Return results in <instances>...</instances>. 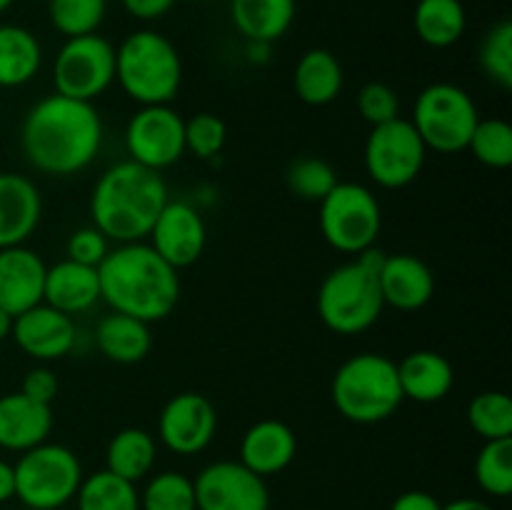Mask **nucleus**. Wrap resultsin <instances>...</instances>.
<instances>
[{"mask_svg": "<svg viewBox=\"0 0 512 510\" xmlns=\"http://www.w3.org/2000/svg\"><path fill=\"white\" fill-rule=\"evenodd\" d=\"M103 145V118L85 100L45 95L20 123V150L30 168L45 175H75L88 168Z\"/></svg>", "mask_w": 512, "mask_h": 510, "instance_id": "1", "label": "nucleus"}, {"mask_svg": "<svg viewBox=\"0 0 512 510\" xmlns=\"http://www.w3.org/2000/svg\"><path fill=\"white\" fill-rule=\"evenodd\" d=\"M100 300L145 323L168 318L180 300V275L150 243H120L98 265Z\"/></svg>", "mask_w": 512, "mask_h": 510, "instance_id": "2", "label": "nucleus"}, {"mask_svg": "<svg viewBox=\"0 0 512 510\" xmlns=\"http://www.w3.org/2000/svg\"><path fill=\"white\" fill-rule=\"evenodd\" d=\"M168 200V185L158 170L123 160L105 170L93 185L90 218L113 243H138L148 238Z\"/></svg>", "mask_w": 512, "mask_h": 510, "instance_id": "3", "label": "nucleus"}, {"mask_svg": "<svg viewBox=\"0 0 512 510\" xmlns=\"http://www.w3.org/2000/svg\"><path fill=\"white\" fill-rule=\"evenodd\" d=\"M115 83L138 105H170L183 83V58L163 33L140 28L115 48Z\"/></svg>", "mask_w": 512, "mask_h": 510, "instance_id": "4", "label": "nucleus"}, {"mask_svg": "<svg viewBox=\"0 0 512 510\" xmlns=\"http://www.w3.org/2000/svg\"><path fill=\"white\" fill-rule=\"evenodd\" d=\"M330 398L345 420L375 425L393 418L403 403L398 363L383 353H358L345 360L333 375Z\"/></svg>", "mask_w": 512, "mask_h": 510, "instance_id": "5", "label": "nucleus"}, {"mask_svg": "<svg viewBox=\"0 0 512 510\" xmlns=\"http://www.w3.org/2000/svg\"><path fill=\"white\" fill-rule=\"evenodd\" d=\"M383 308L378 273L358 260L333 268L320 283L318 315L325 328L338 335L365 333L378 323Z\"/></svg>", "mask_w": 512, "mask_h": 510, "instance_id": "6", "label": "nucleus"}, {"mask_svg": "<svg viewBox=\"0 0 512 510\" xmlns=\"http://www.w3.org/2000/svg\"><path fill=\"white\" fill-rule=\"evenodd\" d=\"M15 498L30 510H58L68 505L83 483L78 455L60 443H40L20 453L13 465Z\"/></svg>", "mask_w": 512, "mask_h": 510, "instance_id": "7", "label": "nucleus"}, {"mask_svg": "<svg viewBox=\"0 0 512 510\" xmlns=\"http://www.w3.org/2000/svg\"><path fill=\"white\" fill-rule=\"evenodd\" d=\"M478 120V105L468 90L453 83H433L415 98L410 123L418 130L425 148L453 155L468 148Z\"/></svg>", "mask_w": 512, "mask_h": 510, "instance_id": "8", "label": "nucleus"}, {"mask_svg": "<svg viewBox=\"0 0 512 510\" xmlns=\"http://www.w3.org/2000/svg\"><path fill=\"white\" fill-rule=\"evenodd\" d=\"M383 228V210L373 190L360 183H340L320 200V233L338 253L358 255L375 245Z\"/></svg>", "mask_w": 512, "mask_h": 510, "instance_id": "9", "label": "nucleus"}, {"mask_svg": "<svg viewBox=\"0 0 512 510\" xmlns=\"http://www.w3.org/2000/svg\"><path fill=\"white\" fill-rule=\"evenodd\" d=\"M115 83V45L105 35L65 38L53 60L55 93L93 103Z\"/></svg>", "mask_w": 512, "mask_h": 510, "instance_id": "10", "label": "nucleus"}, {"mask_svg": "<svg viewBox=\"0 0 512 510\" xmlns=\"http://www.w3.org/2000/svg\"><path fill=\"white\" fill-rule=\"evenodd\" d=\"M428 148L408 118L375 125L365 140L363 163L370 180L385 190H400L413 183L425 165Z\"/></svg>", "mask_w": 512, "mask_h": 510, "instance_id": "11", "label": "nucleus"}, {"mask_svg": "<svg viewBox=\"0 0 512 510\" xmlns=\"http://www.w3.org/2000/svg\"><path fill=\"white\" fill-rule=\"evenodd\" d=\"M125 148L133 163L160 173L185 155V118L170 105H140L125 128Z\"/></svg>", "mask_w": 512, "mask_h": 510, "instance_id": "12", "label": "nucleus"}, {"mask_svg": "<svg viewBox=\"0 0 512 510\" xmlns=\"http://www.w3.org/2000/svg\"><path fill=\"white\" fill-rule=\"evenodd\" d=\"M198 510H270L265 478L240 460H215L193 480Z\"/></svg>", "mask_w": 512, "mask_h": 510, "instance_id": "13", "label": "nucleus"}, {"mask_svg": "<svg viewBox=\"0 0 512 510\" xmlns=\"http://www.w3.org/2000/svg\"><path fill=\"white\" fill-rule=\"evenodd\" d=\"M218 430L215 405L203 393L173 395L158 415V435L175 455H198L213 443Z\"/></svg>", "mask_w": 512, "mask_h": 510, "instance_id": "14", "label": "nucleus"}, {"mask_svg": "<svg viewBox=\"0 0 512 510\" xmlns=\"http://www.w3.org/2000/svg\"><path fill=\"white\" fill-rule=\"evenodd\" d=\"M148 238L150 248L165 263L180 270L190 268V265L200 260L205 243H208V228H205L203 215H200V210L193 203L175 198L163 205L153 228H150Z\"/></svg>", "mask_w": 512, "mask_h": 510, "instance_id": "15", "label": "nucleus"}, {"mask_svg": "<svg viewBox=\"0 0 512 510\" xmlns=\"http://www.w3.org/2000/svg\"><path fill=\"white\" fill-rule=\"evenodd\" d=\"M10 338L33 360L50 363V360L65 358L75 348L78 330H75L70 315L40 303L25 313L15 315Z\"/></svg>", "mask_w": 512, "mask_h": 510, "instance_id": "16", "label": "nucleus"}, {"mask_svg": "<svg viewBox=\"0 0 512 510\" xmlns=\"http://www.w3.org/2000/svg\"><path fill=\"white\" fill-rule=\"evenodd\" d=\"M45 273L48 265L35 250L25 245L0 250V308L15 318L43 303Z\"/></svg>", "mask_w": 512, "mask_h": 510, "instance_id": "17", "label": "nucleus"}, {"mask_svg": "<svg viewBox=\"0 0 512 510\" xmlns=\"http://www.w3.org/2000/svg\"><path fill=\"white\" fill-rule=\"evenodd\" d=\"M383 303L403 313L425 308L435 295V275L425 260L410 253L385 255L378 273Z\"/></svg>", "mask_w": 512, "mask_h": 510, "instance_id": "18", "label": "nucleus"}, {"mask_svg": "<svg viewBox=\"0 0 512 510\" xmlns=\"http://www.w3.org/2000/svg\"><path fill=\"white\" fill-rule=\"evenodd\" d=\"M43 218L38 185L20 173H0V250L25 245Z\"/></svg>", "mask_w": 512, "mask_h": 510, "instance_id": "19", "label": "nucleus"}, {"mask_svg": "<svg viewBox=\"0 0 512 510\" xmlns=\"http://www.w3.org/2000/svg\"><path fill=\"white\" fill-rule=\"evenodd\" d=\"M298 453V438L283 420H258L240 440V463L260 478H270L288 468Z\"/></svg>", "mask_w": 512, "mask_h": 510, "instance_id": "20", "label": "nucleus"}, {"mask_svg": "<svg viewBox=\"0 0 512 510\" xmlns=\"http://www.w3.org/2000/svg\"><path fill=\"white\" fill-rule=\"evenodd\" d=\"M50 430H53L50 405L35 403L20 390L0 395V448L10 453H25L45 443Z\"/></svg>", "mask_w": 512, "mask_h": 510, "instance_id": "21", "label": "nucleus"}, {"mask_svg": "<svg viewBox=\"0 0 512 510\" xmlns=\"http://www.w3.org/2000/svg\"><path fill=\"white\" fill-rule=\"evenodd\" d=\"M100 300V280L98 268L75 263L65 258L60 263L50 265L45 273L43 303L60 310L65 315H78L93 308Z\"/></svg>", "mask_w": 512, "mask_h": 510, "instance_id": "22", "label": "nucleus"}, {"mask_svg": "<svg viewBox=\"0 0 512 510\" xmlns=\"http://www.w3.org/2000/svg\"><path fill=\"white\" fill-rule=\"evenodd\" d=\"M403 398L415 403H438L453 390L455 370L445 355L435 350H415L398 363Z\"/></svg>", "mask_w": 512, "mask_h": 510, "instance_id": "23", "label": "nucleus"}, {"mask_svg": "<svg viewBox=\"0 0 512 510\" xmlns=\"http://www.w3.org/2000/svg\"><path fill=\"white\" fill-rule=\"evenodd\" d=\"M345 85V73L340 60L328 48H310L300 55L293 70L295 95L305 105L323 108L340 95Z\"/></svg>", "mask_w": 512, "mask_h": 510, "instance_id": "24", "label": "nucleus"}, {"mask_svg": "<svg viewBox=\"0 0 512 510\" xmlns=\"http://www.w3.org/2000/svg\"><path fill=\"white\" fill-rule=\"evenodd\" d=\"M295 10V0H230V20L245 43L273 45L290 30Z\"/></svg>", "mask_w": 512, "mask_h": 510, "instance_id": "25", "label": "nucleus"}, {"mask_svg": "<svg viewBox=\"0 0 512 510\" xmlns=\"http://www.w3.org/2000/svg\"><path fill=\"white\" fill-rule=\"evenodd\" d=\"M95 345L113 363H140V360L148 358L150 348H153L150 323L110 310V315H105L95 328Z\"/></svg>", "mask_w": 512, "mask_h": 510, "instance_id": "26", "label": "nucleus"}, {"mask_svg": "<svg viewBox=\"0 0 512 510\" xmlns=\"http://www.w3.org/2000/svg\"><path fill=\"white\" fill-rule=\"evenodd\" d=\"M43 68V45L33 30L0 25V88H23Z\"/></svg>", "mask_w": 512, "mask_h": 510, "instance_id": "27", "label": "nucleus"}, {"mask_svg": "<svg viewBox=\"0 0 512 510\" xmlns=\"http://www.w3.org/2000/svg\"><path fill=\"white\" fill-rule=\"evenodd\" d=\"M155 458H158V445L145 428L118 430L105 448V468L130 483H138L150 475Z\"/></svg>", "mask_w": 512, "mask_h": 510, "instance_id": "28", "label": "nucleus"}, {"mask_svg": "<svg viewBox=\"0 0 512 510\" xmlns=\"http://www.w3.org/2000/svg\"><path fill=\"white\" fill-rule=\"evenodd\" d=\"M413 28L430 48H450L468 28V15L460 0H418L413 10Z\"/></svg>", "mask_w": 512, "mask_h": 510, "instance_id": "29", "label": "nucleus"}, {"mask_svg": "<svg viewBox=\"0 0 512 510\" xmlns=\"http://www.w3.org/2000/svg\"><path fill=\"white\" fill-rule=\"evenodd\" d=\"M73 500L78 510H140L135 483L110 473L108 468L83 478Z\"/></svg>", "mask_w": 512, "mask_h": 510, "instance_id": "30", "label": "nucleus"}, {"mask_svg": "<svg viewBox=\"0 0 512 510\" xmlns=\"http://www.w3.org/2000/svg\"><path fill=\"white\" fill-rule=\"evenodd\" d=\"M468 423L483 440L512 438V400L503 390L478 393L468 405Z\"/></svg>", "mask_w": 512, "mask_h": 510, "instance_id": "31", "label": "nucleus"}, {"mask_svg": "<svg viewBox=\"0 0 512 510\" xmlns=\"http://www.w3.org/2000/svg\"><path fill=\"white\" fill-rule=\"evenodd\" d=\"M108 15V0H48V18L65 38L98 33Z\"/></svg>", "mask_w": 512, "mask_h": 510, "instance_id": "32", "label": "nucleus"}, {"mask_svg": "<svg viewBox=\"0 0 512 510\" xmlns=\"http://www.w3.org/2000/svg\"><path fill=\"white\" fill-rule=\"evenodd\" d=\"M470 153L485 168L505 170L512 165V125L503 118H480L468 140Z\"/></svg>", "mask_w": 512, "mask_h": 510, "instance_id": "33", "label": "nucleus"}, {"mask_svg": "<svg viewBox=\"0 0 512 510\" xmlns=\"http://www.w3.org/2000/svg\"><path fill=\"white\" fill-rule=\"evenodd\" d=\"M475 480L488 495L508 498L512 493V438L485 440L475 458Z\"/></svg>", "mask_w": 512, "mask_h": 510, "instance_id": "34", "label": "nucleus"}, {"mask_svg": "<svg viewBox=\"0 0 512 510\" xmlns=\"http://www.w3.org/2000/svg\"><path fill=\"white\" fill-rule=\"evenodd\" d=\"M140 510H198L193 478L178 470L153 475L140 493Z\"/></svg>", "mask_w": 512, "mask_h": 510, "instance_id": "35", "label": "nucleus"}, {"mask_svg": "<svg viewBox=\"0 0 512 510\" xmlns=\"http://www.w3.org/2000/svg\"><path fill=\"white\" fill-rule=\"evenodd\" d=\"M285 183L300 200L320 203L338 185V173H335V168L328 160L310 155V158H298L288 165Z\"/></svg>", "mask_w": 512, "mask_h": 510, "instance_id": "36", "label": "nucleus"}, {"mask_svg": "<svg viewBox=\"0 0 512 510\" xmlns=\"http://www.w3.org/2000/svg\"><path fill=\"white\" fill-rule=\"evenodd\" d=\"M480 68L500 88H512V23L500 20L480 43Z\"/></svg>", "mask_w": 512, "mask_h": 510, "instance_id": "37", "label": "nucleus"}, {"mask_svg": "<svg viewBox=\"0 0 512 510\" xmlns=\"http://www.w3.org/2000/svg\"><path fill=\"white\" fill-rule=\"evenodd\" d=\"M228 140V125L215 113H195L193 118L185 120V150L195 158L210 160L225 148Z\"/></svg>", "mask_w": 512, "mask_h": 510, "instance_id": "38", "label": "nucleus"}, {"mask_svg": "<svg viewBox=\"0 0 512 510\" xmlns=\"http://www.w3.org/2000/svg\"><path fill=\"white\" fill-rule=\"evenodd\" d=\"M358 113L365 123L383 125L400 118V95L388 83H365L358 90Z\"/></svg>", "mask_w": 512, "mask_h": 510, "instance_id": "39", "label": "nucleus"}, {"mask_svg": "<svg viewBox=\"0 0 512 510\" xmlns=\"http://www.w3.org/2000/svg\"><path fill=\"white\" fill-rule=\"evenodd\" d=\"M65 250H68V258L75 260V263L98 268L105 260V255L110 253V240L95 225H88V228H78L70 235Z\"/></svg>", "mask_w": 512, "mask_h": 510, "instance_id": "40", "label": "nucleus"}, {"mask_svg": "<svg viewBox=\"0 0 512 510\" xmlns=\"http://www.w3.org/2000/svg\"><path fill=\"white\" fill-rule=\"evenodd\" d=\"M58 388H60L58 375H55L50 368H45V365H35V368H30L28 373H25L23 383H20V393L28 395L30 400L43 405H53L55 395H58Z\"/></svg>", "mask_w": 512, "mask_h": 510, "instance_id": "41", "label": "nucleus"}, {"mask_svg": "<svg viewBox=\"0 0 512 510\" xmlns=\"http://www.w3.org/2000/svg\"><path fill=\"white\" fill-rule=\"evenodd\" d=\"M120 3L130 18L140 20V23H153V20L165 18L178 0H120Z\"/></svg>", "mask_w": 512, "mask_h": 510, "instance_id": "42", "label": "nucleus"}, {"mask_svg": "<svg viewBox=\"0 0 512 510\" xmlns=\"http://www.w3.org/2000/svg\"><path fill=\"white\" fill-rule=\"evenodd\" d=\"M443 503H440L435 495L425 493V490H405L398 498L393 500L390 510H440Z\"/></svg>", "mask_w": 512, "mask_h": 510, "instance_id": "43", "label": "nucleus"}, {"mask_svg": "<svg viewBox=\"0 0 512 510\" xmlns=\"http://www.w3.org/2000/svg\"><path fill=\"white\" fill-rule=\"evenodd\" d=\"M10 498H15V475L13 465L8 460L0 458V505L8 503Z\"/></svg>", "mask_w": 512, "mask_h": 510, "instance_id": "44", "label": "nucleus"}, {"mask_svg": "<svg viewBox=\"0 0 512 510\" xmlns=\"http://www.w3.org/2000/svg\"><path fill=\"white\" fill-rule=\"evenodd\" d=\"M440 510H495V508L490 503H485V500H478V498H458V500H450V503H445Z\"/></svg>", "mask_w": 512, "mask_h": 510, "instance_id": "45", "label": "nucleus"}, {"mask_svg": "<svg viewBox=\"0 0 512 510\" xmlns=\"http://www.w3.org/2000/svg\"><path fill=\"white\" fill-rule=\"evenodd\" d=\"M270 53V43H248L245 45V55L250 63H265Z\"/></svg>", "mask_w": 512, "mask_h": 510, "instance_id": "46", "label": "nucleus"}, {"mask_svg": "<svg viewBox=\"0 0 512 510\" xmlns=\"http://www.w3.org/2000/svg\"><path fill=\"white\" fill-rule=\"evenodd\" d=\"M10 330H13V315L0 308V343L10 338Z\"/></svg>", "mask_w": 512, "mask_h": 510, "instance_id": "47", "label": "nucleus"}, {"mask_svg": "<svg viewBox=\"0 0 512 510\" xmlns=\"http://www.w3.org/2000/svg\"><path fill=\"white\" fill-rule=\"evenodd\" d=\"M13 3H15V0H0V15H3L5 10L13 8Z\"/></svg>", "mask_w": 512, "mask_h": 510, "instance_id": "48", "label": "nucleus"}]
</instances>
